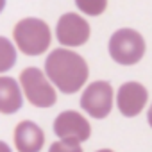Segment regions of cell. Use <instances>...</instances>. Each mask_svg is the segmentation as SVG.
Returning a JSON list of instances; mask_svg holds the SVG:
<instances>
[{
    "instance_id": "cell-1",
    "label": "cell",
    "mask_w": 152,
    "mask_h": 152,
    "mask_svg": "<svg viewBox=\"0 0 152 152\" xmlns=\"http://www.w3.org/2000/svg\"><path fill=\"white\" fill-rule=\"evenodd\" d=\"M45 72L56 88L66 95L79 91L88 81L90 73L86 61L79 54L66 48H57L48 54L45 61Z\"/></svg>"
},
{
    "instance_id": "cell-2",
    "label": "cell",
    "mask_w": 152,
    "mask_h": 152,
    "mask_svg": "<svg viewBox=\"0 0 152 152\" xmlns=\"http://www.w3.org/2000/svg\"><path fill=\"white\" fill-rule=\"evenodd\" d=\"M15 41L18 48L25 56H39L45 50H48L52 34L48 25L39 18H23L16 23L13 31Z\"/></svg>"
},
{
    "instance_id": "cell-3",
    "label": "cell",
    "mask_w": 152,
    "mask_h": 152,
    "mask_svg": "<svg viewBox=\"0 0 152 152\" xmlns=\"http://www.w3.org/2000/svg\"><path fill=\"white\" fill-rule=\"evenodd\" d=\"M109 56L115 63L131 66L145 56V39L132 29H120L109 39Z\"/></svg>"
},
{
    "instance_id": "cell-4",
    "label": "cell",
    "mask_w": 152,
    "mask_h": 152,
    "mask_svg": "<svg viewBox=\"0 0 152 152\" xmlns=\"http://www.w3.org/2000/svg\"><path fill=\"white\" fill-rule=\"evenodd\" d=\"M20 84L27 100L36 107H52L57 100L56 90L45 77V73L39 68H25L20 73Z\"/></svg>"
},
{
    "instance_id": "cell-5",
    "label": "cell",
    "mask_w": 152,
    "mask_h": 152,
    "mask_svg": "<svg viewBox=\"0 0 152 152\" xmlns=\"http://www.w3.org/2000/svg\"><path fill=\"white\" fill-rule=\"evenodd\" d=\"M81 107L93 118H106L113 107L111 84L106 81L91 83L81 97Z\"/></svg>"
},
{
    "instance_id": "cell-6",
    "label": "cell",
    "mask_w": 152,
    "mask_h": 152,
    "mask_svg": "<svg viewBox=\"0 0 152 152\" xmlns=\"http://www.w3.org/2000/svg\"><path fill=\"white\" fill-rule=\"evenodd\" d=\"M56 36L64 47H81L90 39V23L75 13H66L57 22Z\"/></svg>"
},
{
    "instance_id": "cell-7",
    "label": "cell",
    "mask_w": 152,
    "mask_h": 152,
    "mask_svg": "<svg viewBox=\"0 0 152 152\" xmlns=\"http://www.w3.org/2000/svg\"><path fill=\"white\" fill-rule=\"evenodd\" d=\"M54 132L61 140L86 141L91 136L90 122L77 111H63L54 122Z\"/></svg>"
},
{
    "instance_id": "cell-8",
    "label": "cell",
    "mask_w": 152,
    "mask_h": 152,
    "mask_svg": "<svg viewBox=\"0 0 152 152\" xmlns=\"http://www.w3.org/2000/svg\"><path fill=\"white\" fill-rule=\"evenodd\" d=\"M148 93L143 84L140 83H125L120 86L118 95H116V104L118 109L124 116H136L143 111L147 104Z\"/></svg>"
},
{
    "instance_id": "cell-9",
    "label": "cell",
    "mask_w": 152,
    "mask_h": 152,
    "mask_svg": "<svg viewBox=\"0 0 152 152\" xmlns=\"http://www.w3.org/2000/svg\"><path fill=\"white\" fill-rule=\"evenodd\" d=\"M45 143V134L34 122L23 120L15 129V145L18 152H39Z\"/></svg>"
},
{
    "instance_id": "cell-10",
    "label": "cell",
    "mask_w": 152,
    "mask_h": 152,
    "mask_svg": "<svg viewBox=\"0 0 152 152\" xmlns=\"http://www.w3.org/2000/svg\"><path fill=\"white\" fill-rule=\"evenodd\" d=\"M23 104L20 86L11 77H0V113L13 115Z\"/></svg>"
},
{
    "instance_id": "cell-11",
    "label": "cell",
    "mask_w": 152,
    "mask_h": 152,
    "mask_svg": "<svg viewBox=\"0 0 152 152\" xmlns=\"http://www.w3.org/2000/svg\"><path fill=\"white\" fill-rule=\"evenodd\" d=\"M15 63H16V48L7 38L0 36V73L11 70Z\"/></svg>"
},
{
    "instance_id": "cell-12",
    "label": "cell",
    "mask_w": 152,
    "mask_h": 152,
    "mask_svg": "<svg viewBox=\"0 0 152 152\" xmlns=\"http://www.w3.org/2000/svg\"><path fill=\"white\" fill-rule=\"evenodd\" d=\"M75 6L88 16H99L106 11L107 0H75Z\"/></svg>"
},
{
    "instance_id": "cell-13",
    "label": "cell",
    "mask_w": 152,
    "mask_h": 152,
    "mask_svg": "<svg viewBox=\"0 0 152 152\" xmlns=\"http://www.w3.org/2000/svg\"><path fill=\"white\" fill-rule=\"evenodd\" d=\"M48 152H83L79 147V141H70V140H61L50 145Z\"/></svg>"
},
{
    "instance_id": "cell-14",
    "label": "cell",
    "mask_w": 152,
    "mask_h": 152,
    "mask_svg": "<svg viewBox=\"0 0 152 152\" xmlns=\"http://www.w3.org/2000/svg\"><path fill=\"white\" fill-rule=\"evenodd\" d=\"M0 152H13V150L9 148V145H7V143H4V141H0Z\"/></svg>"
},
{
    "instance_id": "cell-15",
    "label": "cell",
    "mask_w": 152,
    "mask_h": 152,
    "mask_svg": "<svg viewBox=\"0 0 152 152\" xmlns=\"http://www.w3.org/2000/svg\"><path fill=\"white\" fill-rule=\"evenodd\" d=\"M147 118H148V124H150V127H152V106H150V109H148V115H147Z\"/></svg>"
},
{
    "instance_id": "cell-16",
    "label": "cell",
    "mask_w": 152,
    "mask_h": 152,
    "mask_svg": "<svg viewBox=\"0 0 152 152\" xmlns=\"http://www.w3.org/2000/svg\"><path fill=\"white\" fill-rule=\"evenodd\" d=\"M4 7H6V0H0V13L4 11Z\"/></svg>"
},
{
    "instance_id": "cell-17",
    "label": "cell",
    "mask_w": 152,
    "mask_h": 152,
    "mask_svg": "<svg viewBox=\"0 0 152 152\" xmlns=\"http://www.w3.org/2000/svg\"><path fill=\"white\" fill-rule=\"evenodd\" d=\"M97 152H113V150H109V148H102V150H97Z\"/></svg>"
}]
</instances>
